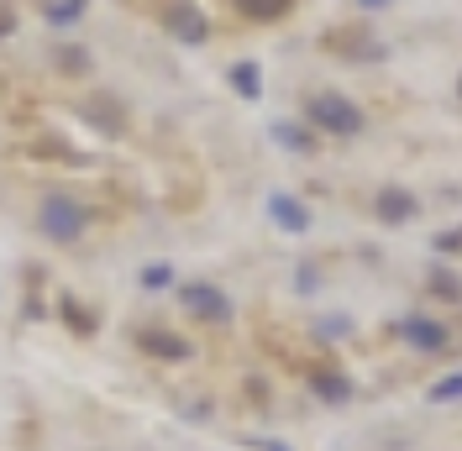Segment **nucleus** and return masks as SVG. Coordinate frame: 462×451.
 Masks as SVG:
<instances>
[{"mask_svg":"<svg viewBox=\"0 0 462 451\" xmlns=\"http://www.w3.org/2000/svg\"><path fill=\"white\" fill-rule=\"evenodd\" d=\"M457 89H462V79H457Z\"/></svg>","mask_w":462,"mask_h":451,"instance_id":"nucleus-13","label":"nucleus"},{"mask_svg":"<svg viewBox=\"0 0 462 451\" xmlns=\"http://www.w3.org/2000/svg\"><path fill=\"white\" fill-rule=\"evenodd\" d=\"M184 305L205 320H226V299H221V289H210V283H195V289H184Z\"/></svg>","mask_w":462,"mask_h":451,"instance_id":"nucleus-4","label":"nucleus"},{"mask_svg":"<svg viewBox=\"0 0 462 451\" xmlns=\"http://www.w3.org/2000/svg\"><path fill=\"white\" fill-rule=\"evenodd\" d=\"M363 5H368V11H383V5H389V0H363Z\"/></svg>","mask_w":462,"mask_h":451,"instance_id":"nucleus-12","label":"nucleus"},{"mask_svg":"<svg viewBox=\"0 0 462 451\" xmlns=\"http://www.w3.org/2000/svg\"><path fill=\"white\" fill-rule=\"evenodd\" d=\"M268 210H273V221L284 226V231H305V226H310L305 205H300V199H289V195H273V199H268Z\"/></svg>","mask_w":462,"mask_h":451,"instance_id":"nucleus-6","label":"nucleus"},{"mask_svg":"<svg viewBox=\"0 0 462 451\" xmlns=\"http://www.w3.org/2000/svg\"><path fill=\"white\" fill-rule=\"evenodd\" d=\"M431 399H436V404H447V399H462V373H452V378H441V383L431 389Z\"/></svg>","mask_w":462,"mask_h":451,"instance_id":"nucleus-11","label":"nucleus"},{"mask_svg":"<svg viewBox=\"0 0 462 451\" xmlns=\"http://www.w3.org/2000/svg\"><path fill=\"white\" fill-rule=\"evenodd\" d=\"M310 121H316L320 132H331V137H357L363 132V111L346 95H337V89L310 95Z\"/></svg>","mask_w":462,"mask_h":451,"instance_id":"nucleus-1","label":"nucleus"},{"mask_svg":"<svg viewBox=\"0 0 462 451\" xmlns=\"http://www.w3.org/2000/svg\"><path fill=\"white\" fill-rule=\"evenodd\" d=\"M289 5H294V0H236V11L253 16V22H279Z\"/></svg>","mask_w":462,"mask_h":451,"instance_id":"nucleus-8","label":"nucleus"},{"mask_svg":"<svg viewBox=\"0 0 462 451\" xmlns=\"http://www.w3.org/2000/svg\"><path fill=\"white\" fill-rule=\"evenodd\" d=\"M79 11H85V0H53V5H48L53 22H79Z\"/></svg>","mask_w":462,"mask_h":451,"instance_id":"nucleus-10","label":"nucleus"},{"mask_svg":"<svg viewBox=\"0 0 462 451\" xmlns=\"http://www.w3.org/2000/svg\"><path fill=\"white\" fill-rule=\"evenodd\" d=\"M378 216H383V221H410V216H415V195L400 189V184H389V189L378 195Z\"/></svg>","mask_w":462,"mask_h":451,"instance_id":"nucleus-5","label":"nucleus"},{"mask_svg":"<svg viewBox=\"0 0 462 451\" xmlns=\"http://www.w3.org/2000/svg\"><path fill=\"white\" fill-rule=\"evenodd\" d=\"M163 22H169V32L179 37V42H189V48H200L205 37H210V22L200 16V5H189V0H173Z\"/></svg>","mask_w":462,"mask_h":451,"instance_id":"nucleus-3","label":"nucleus"},{"mask_svg":"<svg viewBox=\"0 0 462 451\" xmlns=\"http://www.w3.org/2000/svg\"><path fill=\"white\" fill-rule=\"evenodd\" d=\"M404 336L415 341L420 352H441V346H447V331H441L436 320H410V326H404Z\"/></svg>","mask_w":462,"mask_h":451,"instance_id":"nucleus-7","label":"nucleus"},{"mask_svg":"<svg viewBox=\"0 0 462 451\" xmlns=\"http://www.w3.org/2000/svg\"><path fill=\"white\" fill-rule=\"evenodd\" d=\"M85 205L79 199H69V195H48L42 199V216H37V226L53 236V242H74L79 231H85Z\"/></svg>","mask_w":462,"mask_h":451,"instance_id":"nucleus-2","label":"nucleus"},{"mask_svg":"<svg viewBox=\"0 0 462 451\" xmlns=\"http://www.w3.org/2000/svg\"><path fill=\"white\" fill-rule=\"evenodd\" d=\"M231 85H236V95H247V100H253V95L263 89L258 63H236V69H231Z\"/></svg>","mask_w":462,"mask_h":451,"instance_id":"nucleus-9","label":"nucleus"}]
</instances>
